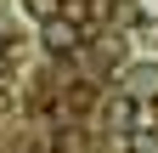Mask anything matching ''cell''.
I'll return each mask as SVG.
<instances>
[{
  "label": "cell",
  "mask_w": 158,
  "mask_h": 153,
  "mask_svg": "<svg viewBox=\"0 0 158 153\" xmlns=\"http://www.w3.org/2000/svg\"><path fill=\"white\" fill-rule=\"evenodd\" d=\"M124 97H130V102H158V63L124 68Z\"/></svg>",
  "instance_id": "obj_1"
},
{
  "label": "cell",
  "mask_w": 158,
  "mask_h": 153,
  "mask_svg": "<svg viewBox=\"0 0 158 153\" xmlns=\"http://www.w3.org/2000/svg\"><path fill=\"white\" fill-rule=\"evenodd\" d=\"M79 34H85V28H79L73 17H68V23H62V17H51V23H45V51H56V57L79 51Z\"/></svg>",
  "instance_id": "obj_2"
},
{
  "label": "cell",
  "mask_w": 158,
  "mask_h": 153,
  "mask_svg": "<svg viewBox=\"0 0 158 153\" xmlns=\"http://www.w3.org/2000/svg\"><path fill=\"white\" fill-rule=\"evenodd\" d=\"M28 17H40V23H51V17H62V0H23Z\"/></svg>",
  "instance_id": "obj_3"
}]
</instances>
